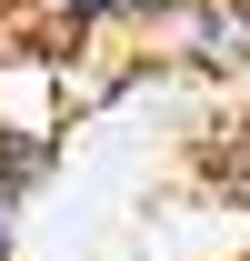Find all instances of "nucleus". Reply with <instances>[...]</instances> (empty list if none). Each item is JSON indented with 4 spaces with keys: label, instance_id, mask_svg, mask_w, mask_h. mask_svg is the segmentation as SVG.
<instances>
[{
    "label": "nucleus",
    "instance_id": "obj_4",
    "mask_svg": "<svg viewBox=\"0 0 250 261\" xmlns=\"http://www.w3.org/2000/svg\"><path fill=\"white\" fill-rule=\"evenodd\" d=\"M220 171H230V181L250 191V121H230V151H220Z\"/></svg>",
    "mask_w": 250,
    "mask_h": 261
},
{
    "label": "nucleus",
    "instance_id": "obj_3",
    "mask_svg": "<svg viewBox=\"0 0 250 261\" xmlns=\"http://www.w3.org/2000/svg\"><path fill=\"white\" fill-rule=\"evenodd\" d=\"M50 171H60V130L50 121H10L0 130V211H20Z\"/></svg>",
    "mask_w": 250,
    "mask_h": 261
},
{
    "label": "nucleus",
    "instance_id": "obj_7",
    "mask_svg": "<svg viewBox=\"0 0 250 261\" xmlns=\"http://www.w3.org/2000/svg\"><path fill=\"white\" fill-rule=\"evenodd\" d=\"M0 10H20V0H0Z\"/></svg>",
    "mask_w": 250,
    "mask_h": 261
},
{
    "label": "nucleus",
    "instance_id": "obj_1",
    "mask_svg": "<svg viewBox=\"0 0 250 261\" xmlns=\"http://www.w3.org/2000/svg\"><path fill=\"white\" fill-rule=\"evenodd\" d=\"M160 40H170L190 70H210V81H240V70H250V0H190V10H180Z\"/></svg>",
    "mask_w": 250,
    "mask_h": 261
},
{
    "label": "nucleus",
    "instance_id": "obj_6",
    "mask_svg": "<svg viewBox=\"0 0 250 261\" xmlns=\"http://www.w3.org/2000/svg\"><path fill=\"white\" fill-rule=\"evenodd\" d=\"M0 31H10V10H0Z\"/></svg>",
    "mask_w": 250,
    "mask_h": 261
},
{
    "label": "nucleus",
    "instance_id": "obj_5",
    "mask_svg": "<svg viewBox=\"0 0 250 261\" xmlns=\"http://www.w3.org/2000/svg\"><path fill=\"white\" fill-rule=\"evenodd\" d=\"M0 261H20V211H0Z\"/></svg>",
    "mask_w": 250,
    "mask_h": 261
},
{
    "label": "nucleus",
    "instance_id": "obj_2",
    "mask_svg": "<svg viewBox=\"0 0 250 261\" xmlns=\"http://www.w3.org/2000/svg\"><path fill=\"white\" fill-rule=\"evenodd\" d=\"M190 0H20L10 20H40V31H70V40H100V31H140L160 40Z\"/></svg>",
    "mask_w": 250,
    "mask_h": 261
}]
</instances>
